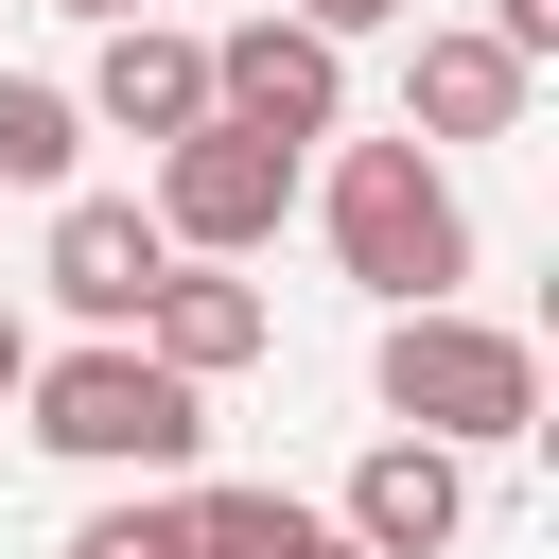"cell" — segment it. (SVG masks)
I'll use <instances>...</instances> for the list:
<instances>
[{
	"mask_svg": "<svg viewBox=\"0 0 559 559\" xmlns=\"http://www.w3.org/2000/svg\"><path fill=\"white\" fill-rule=\"evenodd\" d=\"M367 384H384V419L402 437H437V454H507V437H542V349L507 332V314H384V349H367Z\"/></svg>",
	"mask_w": 559,
	"mask_h": 559,
	"instance_id": "obj_1",
	"label": "cell"
},
{
	"mask_svg": "<svg viewBox=\"0 0 559 559\" xmlns=\"http://www.w3.org/2000/svg\"><path fill=\"white\" fill-rule=\"evenodd\" d=\"M35 437L70 454V472H140V489H192V437H210V384H175L157 349H122V332H87V349H35Z\"/></svg>",
	"mask_w": 559,
	"mask_h": 559,
	"instance_id": "obj_2",
	"label": "cell"
},
{
	"mask_svg": "<svg viewBox=\"0 0 559 559\" xmlns=\"http://www.w3.org/2000/svg\"><path fill=\"white\" fill-rule=\"evenodd\" d=\"M332 262L384 297V314H437L472 280V210L437 175V140H349L332 157Z\"/></svg>",
	"mask_w": 559,
	"mask_h": 559,
	"instance_id": "obj_3",
	"label": "cell"
},
{
	"mask_svg": "<svg viewBox=\"0 0 559 559\" xmlns=\"http://www.w3.org/2000/svg\"><path fill=\"white\" fill-rule=\"evenodd\" d=\"M280 210H297V140H245V122L157 140V245L175 262H262Z\"/></svg>",
	"mask_w": 559,
	"mask_h": 559,
	"instance_id": "obj_4",
	"label": "cell"
},
{
	"mask_svg": "<svg viewBox=\"0 0 559 559\" xmlns=\"http://www.w3.org/2000/svg\"><path fill=\"white\" fill-rule=\"evenodd\" d=\"M210 122H245V140H297V157H314V140L349 122V52H332V35H297V17L262 0V17H227V35H210Z\"/></svg>",
	"mask_w": 559,
	"mask_h": 559,
	"instance_id": "obj_5",
	"label": "cell"
},
{
	"mask_svg": "<svg viewBox=\"0 0 559 559\" xmlns=\"http://www.w3.org/2000/svg\"><path fill=\"white\" fill-rule=\"evenodd\" d=\"M35 280H52L87 332H140V297L175 280V245H157V210H140V192H52V245H35Z\"/></svg>",
	"mask_w": 559,
	"mask_h": 559,
	"instance_id": "obj_6",
	"label": "cell"
},
{
	"mask_svg": "<svg viewBox=\"0 0 559 559\" xmlns=\"http://www.w3.org/2000/svg\"><path fill=\"white\" fill-rule=\"evenodd\" d=\"M332 524H349L367 559H454V542H472V454H437V437H367Z\"/></svg>",
	"mask_w": 559,
	"mask_h": 559,
	"instance_id": "obj_7",
	"label": "cell"
},
{
	"mask_svg": "<svg viewBox=\"0 0 559 559\" xmlns=\"http://www.w3.org/2000/svg\"><path fill=\"white\" fill-rule=\"evenodd\" d=\"M87 122H122V140H192L210 122V35H175V17H122L105 52H87V87H70Z\"/></svg>",
	"mask_w": 559,
	"mask_h": 559,
	"instance_id": "obj_8",
	"label": "cell"
},
{
	"mask_svg": "<svg viewBox=\"0 0 559 559\" xmlns=\"http://www.w3.org/2000/svg\"><path fill=\"white\" fill-rule=\"evenodd\" d=\"M122 349H157L175 384H227V367H262L280 349V314H262V280H227V262H175L157 297H140V332Z\"/></svg>",
	"mask_w": 559,
	"mask_h": 559,
	"instance_id": "obj_9",
	"label": "cell"
},
{
	"mask_svg": "<svg viewBox=\"0 0 559 559\" xmlns=\"http://www.w3.org/2000/svg\"><path fill=\"white\" fill-rule=\"evenodd\" d=\"M524 52H489V35H419V70H402V140H507L524 122Z\"/></svg>",
	"mask_w": 559,
	"mask_h": 559,
	"instance_id": "obj_10",
	"label": "cell"
},
{
	"mask_svg": "<svg viewBox=\"0 0 559 559\" xmlns=\"http://www.w3.org/2000/svg\"><path fill=\"white\" fill-rule=\"evenodd\" d=\"M70 157H87V105L52 70H0V192H70Z\"/></svg>",
	"mask_w": 559,
	"mask_h": 559,
	"instance_id": "obj_11",
	"label": "cell"
},
{
	"mask_svg": "<svg viewBox=\"0 0 559 559\" xmlns=\"http://www.w3.org/2000/svg\"><path fill=\"white\" fill-rule=\"evenodd\" d=\"M175 507H192V559H297V524H314L297 489H175Z\"/></svg>",
	"mask_w": 559,
	"mask_h": 559,
	"instance_id": "obj_12",
	"label": "cell"
},
{
	"mask_svg": "<svg viewBox=\"0 0 559 559\" xmlns=\"http://www.w3.org/2000/svg\"><path fill=\"white\" fill-rule=\"evenodd\" d=\"M70 559H192V507H175V489H140V507H87V524H70Z\"/></svg>",
	"mask_w": 559,
	"mask_h": 559,
	"instance_id": "obj_13",
	"label": "cell"
},
{
	"mask_svg": "<svg viewBox=\"0 0 559 559\" xmlns=\"http://www.w3.org/2000/svg\"><path fill=\"white\" fill-rule=\"evenodd\" d=\"M472 35H489V52H524V70H542V52H559V0H489V17H472Z\"/></svg>",
	"mask_w": 559,
	"mask_h": 559,
	"instance_id": "obj_14",
	"label": "cell"
},
{
	"mask_svg": "<svg viewBox=\"0 0 559 559\" xmlns=\"http://www.w3.org/2000/svg\"><path fill=\"white\" fill-rule=\"evenodd\" d=\"M280 17H297V35H332V52H349V35H384V17H402V0H280Z\"/></svg>",
	"mask_w": 559,
	"mask_h": 559,
	"instance_id": "obj_15",
	"label": "cell"
},
{
	"mask_svg": "<svg viewBox=\"0 0 559 559\" xmlns=\"http://www.w3.org/2000/svg\"><path fill=\"white\" fill-rule=\"evenodd\" d=\"M17 384H35V314L0 297V402H17Z\"/></svg>",
	"mask_w": 559,
	"mask_h": 559,
	"instance_id": "obj_16",
	"label": "cell"
},
{
	"mask_svg": "<svg viewBox=\"0 0 559 559\" xmlns=\"http://www.w3.org/2000/svg\"><path fill=\"white\" fill-rule=\"evenodd\" d=\"M297 559H367V542H349V524H297Z\"/></svg>",
	"mask_w": 559,
	"mask_h": 559,
	"instance_id": "obj_17",
	"label": "cell"
},
{
	"mask_svg": "<svg viewBox=\"0 0 559 559\" xmlns=\"http://www.w3.org/2000/svg\"><path fill=\"white\" fill-rule=\"evenodd\" d=\"M52 17H87V35H122V17H140V0H52Z\"/></svg>",
	"mask_w": 559,
	"mask_h": 559,
	"instance_id": "obj_18",
	"label": "cell"
}]
</instances>
